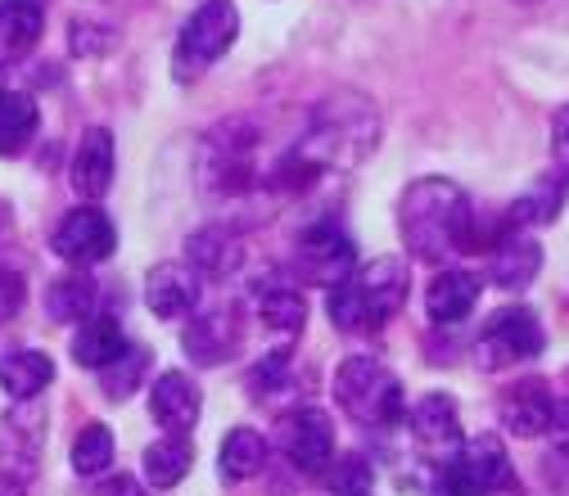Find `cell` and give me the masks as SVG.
I'll return each mask as SVG.
<instances>
[{
  "label": "cell",
  "mask_w": 569,
  "mask_h": 496,
  "mask_svg": "<svg viewBox=\"0 0 569 496\" xmlns=\"http://www.w3.org/2000/svg\"><path fill=\"white\" fill-rule=\"evenodd\" d=\"M398 231L416 262H448L461 249H475V212L457 181L420 176L398 199Z\"/></svg>",
  "instance_id": "1"
},
{
  "label": "cell",
  "mask_w": 569,
  "mask_h": 496,
  "mask_svg": "<svg viewBox=\"0 0 569 496\" xmlns=\"http://www.w3.org/2000/svg\"><path fill=\"white\" fill-rule=\"evenodd\" d=\"M335 402L348 411V419L367 424V429H389L407 415V393L398 375L371 352H352L335 366Z\"/></svg>",
  "instance_id": "2"
},
{
  "label": "cell",
  "mask_w": 569,
  "mask_h": 496,
  "mask_svg": "<svg viewBox=\"0 0 569 496\" xmlns=\"http://www.w3.org/2000/svg\"><path fill=\"white\" fill-rule=\"evenodd\" d=\"M240 37V10L236 0H203V6L186 19L181 37H177V78L181 82H194L199 73H208L212 63H218Z\"/></svg>",
  "instance_id": "3"
},
{
  "label": "cell",
  "mask_w": 569,
  "mask_h": 496,
  "mask_svg": "<svg viewBox=\"0 0 569 496\" xmlns=\"http://www.w3.org/2000/svg\"><path fill=\"white\" fill-rule=\"evenodd\" d=\"M547 347V334L538 325V316L529 307H502L492 312V321L483 325L479 343H475V357L483 371H502L516 362H529Z\"/></svg>",
  "instance_id": "4"
},
{
  "label": "cell",
  "mask_w": 569,
  "mask_h": 496,
  "mask_svg": "<svg viewBox=\"0 0 569 496\" xmlns=\"http://www.w3.org/2000/svg\"><path fill=\"white\" fill-rule=\"evenodd\" d=\"M276 447L303 474H321L335 460V424L321 406H295L276 424Z\"/></svg>",
  "instance_id": "5"
},
{
  "label": "cell",
  "mask_w": 569,
  "mask_h": 496,
  "mask_svg": "<svg viewBox=\"0 0 569 496\" xmlns=\"http://www.w3.org/2000/svg\"><path fill=\"white\" fill-rule=\"evenodd\" d=\"M348 285H352V294H358V303H362L371 330H380L389 316L402 312V303H407V294H411V271H407L402 257L385 253V257L362 262L358 271L348 275Z\"/></svg>",
  "instance_id": "6"
},
{
  "label": "cell",
  "mask_w": 569,
  "mask_h": 496,
  "mask_svg": "<svg viewBox=\"0 0 569 496\" xmlns=\"http://www.w3.org/2000/svg\"><path fill=\"white\" fill-rule=\"evenodd\" d=\"M54 253L68 262V266H100V262H109L113 257V249H118V231H113V222H109V212H100L96 203H87V207H73L68 217L54 226Z\"/></svg>",
  "instance_id": "7"
},
{
  "label": "cell",
  "mask_w": 569,
  "mask_h": 496,
  "mask_svg": "<svg viewBox=\"0 0 569 496\" xmlns=\"http://www.w3.org/2000/svg\"><path fill=\"white\" fill-rule=\"evenodd\" d=\"M407 429L416 438V447L430 456L439 469H448L461 452V415L457 402L448 393H425L411 411H407Z\"/></svg>",
  "instance_id": "8"
},
{
  "label": "cell",
  "mask_w": 569,
  "mask_h": 496,
  "mask_svg": "<svg viewBox=\"0 0 569 496\" xmlns=\"http://www.w3.org/2000/svg\"><path fill=\"white\" fill-rule=\"evenodd\" d=\"M299 271L303 280H312V285H343V280L358 271V253H352V240L335 226V222H317L312 231L299 235Z\"/></svg>",
  "instance_id": "9"
},
{
  "label": "cell",
  "mask_w": 569,
  "mask_h": 496,
  "mask_svg": "<svg viewBox=\"0 0 569 496\" xmlns=\"http://www.w3.org/2000/svg\"><path fill=\"white\" fill-rule=\"evenodd\" d=\"M443 474L461 478L466 487H475V492H483V496H497V492H507V487L516 483L511 456H507V447H502V438H497V434H479V438L461 443L457 460H452Z\"/></svg>",
  "instance_id": "10"
},
{
  "label": "cell",
  "mask_w": 569,
  "mask_h": 496,
  "mask_svg": "<svg viewBox=\"0 0 569 496\" xmlns=\"http://www.w3.org/2000/svg\"><path fill=\"white\" fill-rule=\"evenodd\" d=\"M199 411H203V397H199V384L186 375V371H163L150 388V415L163 434H177V438H190V429L199 424Z\"/></svg>",
  "instance_id": "11"
},
{
  "label": "cell",
  "mask_w": 569,
  "mask_h": 496,
  "mask_svg": "<svg viewBox=\"0 0 569 496\" xmlns=\"http://www.w3.org/2000/svg\"><path fill=\"white\" fill-rule=\"evenodd\" d=\"M181 347L194 366H222L231 352L240 347V321L231 307H218V312H199L186 334H181Z\"/></svg>",
  "instance_id": "12"
},
{
  "label": "cell",
  "mask_w": 569,
  "mask_h": 496,
  "mask_svg": "<svg viewBox=\"0 0 569 496\" xmlns=\"http://www.w3.org/2000/svg\"><path fill=\"white\" fill-rule=\"evenodd\" d=\"M551 406H556V397L547 393L542 379H520V384H511L502 393V402H497V415H502V429L511 438H547Z\"/></svg>",
  "instance_id": "13"
},
{
  "label": "cell",
  "mask_w": 569,
  "mask_h": 496,
  "mask_svg": "<svg viewBox=\"0 0 569 496\" xmlns=\"http://www.w3.org/2000/svg\"><path fill=\"white\" fill-rule=\"evenodd\" d=\"M146 307L159 321H181L199 307V275L186 262H159L146 275Z\"/></svg>",
  "instance_id": "14"
},
{
  "label": "cell",
  "mask_w": 569,
  "mask_h": 496,
  "mask_svg": "<svg viewBox=\"0 0 569 496\" xmlns=\"http://www.w3.org/2000/svg\"><path fill=\"white\" fill-rule=\"evenodd\" d=\"M113 168H118V150H113V131L109 126H91L82 140H78V154H73V190L82 199H104L109 185H113Z\"/></svg>",
  "instance_id": "15"
},
{
  "label": "cell",
  "mask_w": 569,
  "mask_h": 496,
  "mask_svg": "<svg viewBox=\"0 0 569 496\" xmlns=\"http://www.w3.org/2000/svg\"><path fill=\"white\" fill-rule=\"evenodd\" d=\"M538 271H542V249H538V240H529L525 231H511L507 240L492 244L488 280H492L497 290H525Z\"/></svg>",
  "instance_id": "16"
},
{
  "label": "cell",
  "mask_w": 569,
  "mask_h": 496,
  "mask_svg": "<svg viewBox=\"0 0 569 496\" xmlns=\"http://www.w3.org/2000/svg\"><path fill=\"white\" fill-rule=\"evenodd\" d=\"M41 0H0V68L28 59L41 41Z\"/></svg>",
  "instance_id": "17"
},
{
  "label": "cell",
  "mask_w": 569,
  "mask_h": 496,
  "mask_svg": "<svg viewBox=\"0 0 569 496\" xmlns=\"http://www.w3.org/2000/svg\"><path fill=\"white\" fill-rule=\"evenodd\" d=\"M479 307V280L470 271H439L425 290V312L435 325H461Z\"/></svg>",
  "instance_id": "18"
},
{
  "label": "cell",
  "mask_w": 569,
  "mask_h": 496,
  "mask_svg": "<svg viewBox=\"0 0 569 496\" xmlns=\"http://www.w3.org/2000/svg\"><path fill=\"white\" fill-rule=\"evenodd\" d=\"M186 262L203 280H227V275H236L244 266V249H240V240L231 231L208 226V231H194L186 240Z\"/></svg>",
  "instance_id": "19"
},
{
  "label": "cell",
  "mask_w": 569,
  "mask_h": 496,
  "mask_svg": "<svg viewBox=\"0 0 569 496\" xmlns=\"http://www.w3.org/2000/svg\"><path fill=\"white\" fill-rule=\"evenodd\" d=\"M54 379V362L41 347H10L0 352V388H6L14 402H32L50 388Z\"/></svg>",
  "instance_id": "20"
},
{
  "label": "cell",
  "mask_w": 569,
  "mask_h": 496,
  "mask_svg": "<svg viewBox=\"0 0 569 496\" xmlns=\"http://www.w3.org/2000/svg\"><path fill=\"white\" fill-rule=\"evenodd\" d=\"M127 347V334H122V325L113 321V316H87L82 325H78V334H73V362L78 366H87V371H104L118 352Z\"/></svg>",
  "instance_id": "21"
},
{
  "label": "cell",
  "mask_w": 569,
  "mask_h": 496,
  "mask_svg": "<svg viewBox=\"0 0 569 496\" xmlns=\"http://www.w3.org/2000/svg\"><path fill=\"white\" fill-rule=\"evenodd\" d=\"M267 438L258 434V429H231L227 438H222V447H218V474H222V483H249V478H258L262 474V465H267Z\"/></svg>",
  "instance_id": "22"
},
{
  "label": "cell",
  "mask_w": 569,
  "mask_h": 496,
  "mask_svg": "<svg viewBox=\"0 0 569 496\" xmlns=\"http://www.w3.org/2000/svg\"><path fill=\"white\" fill-rule=\"evenodd\" d=\"M565 194H569V176H538L533 190L507 207V231H525V226H547V222H556Z\"/></svg>",
  "instance_id": "23"
},
{
  "label": "cell",
  "mask_w": 569,
  "mask_h": 496,
  "mask_svg": "<svg viewBox=\"0 0 569 496\" xmlns=\"http://www.w3.org/2000/svg\"><path fill=\"white\" fill-rule=\"evenodd\" d=\"M41 126V109L23 91H0V159H14L28 150V140Z\"/></svg>",
  "instance_id": "24"
},
{
  "label": "cell",
  "mask_w": 569,
  "mask_h": 496,
  "mask_svg": "<svg viewBox=\"0 0 569 496\" xmlns=\"http://www.w3.org/2000/svg\"><path fill=\"white\" fill-rule=\"evenodd\" d=\"M190 465H194V447H190V438H177V434H163L159 443L146 447V456H140L146 483L159 487V492L177 487V483L190 474Z\"/></svg>",
  "instance_id": "25"
},
{
  "label": "cell",
  "mask_w": 569,
  "mask_h": 496,
  "mask_svg": "<svg viewBox=\"0 0 569 496\" xmlns=\"http://www.w3.org/2000/svg\"><path fill=\"white\" fill-rule=\"evenodd\" d=\"M96 298L100 294H96L91 275H63V280H54L50 294H46V312L59 325H82L87 316H96Z\"/></svg>",
  "instance_id": "26"
},
{
  "label": "cell",
  "mask_w": 569,
  "mask_h": 496,
  "mask_svg": "<svg viewBox=\"0 0 569 496\" xmlns=\"http://www.w3.org/2000/svg\"><path fill=\"white\" fill-rule=\"evenodd\" d=\"M96 375H100V388H104L109 402H127L140 384H146V375H150V352L136 347V343H127L118 357H113L104 371H96Z\"/></svg>",
  "instance_id": "27"
},
{
  "label": "cell",
  "mask_w": 569,
  "mask_h": 496,
  "mask_svg": "<svg viewBox=\"0 0 569 496\" xmlns=\"http://www.w3.org/2000/svg\"><path fill=\"white\" fill-rule=\"evenodd\" d=\"M258 316L280 334H299L308 321V303L295 285H262L258 290Z\"/></svg>",
  "instance_id": "28"
},
{
  "label": "cell",
  "mask_w": 569,
  "mask_h": 496,
  "mask_svg": "<svg viewBox=\"0 0 569 496\" xmlns=\"http://www.w3.org/2000/svg\"><path fill=\"white\" fill-rule=\"evenodd\" d=\"M113 456H118V443H113V434H109V424H100V419L87 424V429L78 434V443H73V469H78L82 478L109 474Z\"/></svg>",
  "instance_id": "29"
},
{
  "label": "cell",
  "mask_w": 569,
  "mask_h": 496,
  "mask_svg": "<svg viewBox=\"0 0 569 496\" xmlns=\"http://www.w3.org/2000/svg\"><path fill=\"white\" fill-rule=\"evenodd\" d=\"M321 483H326L330 496H371L376 469L367 465V456H335L321 469Z\"/></svg>",
  "instance_id": "30"
},
{
  "label": "cell",
  "mask_w": 569,
  "mask_h": 496,
  "mask_svg": "<svg viewBox=\"0 0 569 496\" xmlns=\"http://www.w3.org/2000/svg\"><path fill=\"white\" fill-rule=\"evenodd\" d=\"M28 303V285L14 266H0V325H10Z\"/></svg>",
  "instance_id": "31"
},
{
  "label": "cell",
  "mask_w": 569,
  "mask_h": 496,
  "mask_svg": "<svg viewBox=\"0 0 569 496\" xmlns=\"http://www.w3.org/2000/svg\"><path fill=\"white\" fill-rule=\"evenodd\" d=\"M551 154H556V163L569 172V104L556 109V118H551Z\"/></svg>",
  "instance_id": "32"
},
{
  "label": "cell",
  "mask_w": 569,
  "mask_h": 496,
  "mask_svg": "<svg viewBox=\"0 0 569 496\" xmlns=\"http://www.w3.org/2000/svg\"><path fill=\"white\" fill-rule=\"evenodd\" d=\"M91 496H146V487H140L131 474H109V478L96 483Z\"/></svg>",
  "instance_id": "33"
},
{
  "label": "cell",
  "mask_w": 569,
  "mask_h": 496,
  "mask_svg": "<svg viewBox=\"0 0 569 496\" xmlns=\"http://www.w3.org/2000/svg\"><path fill=\"white\" fill-rule=\"evenodd\" d=\"M547 438H551V443H556L560 452H569V397L551 406V424H547Z\"/></svg>",
  "instance_id": "34"
},
{
  "label": "cell",
  "mask_w": 569,
  "mask_h": 496,
  "mask_svg": "<svg viewBox=\"0 0 569 496\" xmlns=\"http://www.w3.org/2000/svg\"><path fill=\"white\" fill-rule=\"evenodd\" d=\"M439 496H483V492H475V487H466L461 478H452V474H448V478H443V492H439Z\"/></svg>",
  "instance_id": "35"
},
{
  "label": "cell",
  "mask_w": 569,
  "mask_h": 496,
  "mask_svg": "<svg viewBox=\"0 0 569 496\" xmlns=\"http://www.w3.org/2000/svg\"><path fill=\"white\" fill-rule=\"evenodd\" d=\"M0 496H28V487L14 474H0Z\"/></svg>",
  "instance_id": "36"
},
{
  "label": "cell",
  "mask_w": 569,
  "mask_h": 496,
  "mask_svg": "<svg viewBox=\"0 0 569 496\" xmlns=\"http://www.w3.org/2000/svg\"><path fill=\"white\" fill-rule=\"evenodd\" d=\"M0 91H6V78H0Z\"/></svg>",
  "instance_id": "37"
}]
</instances>
